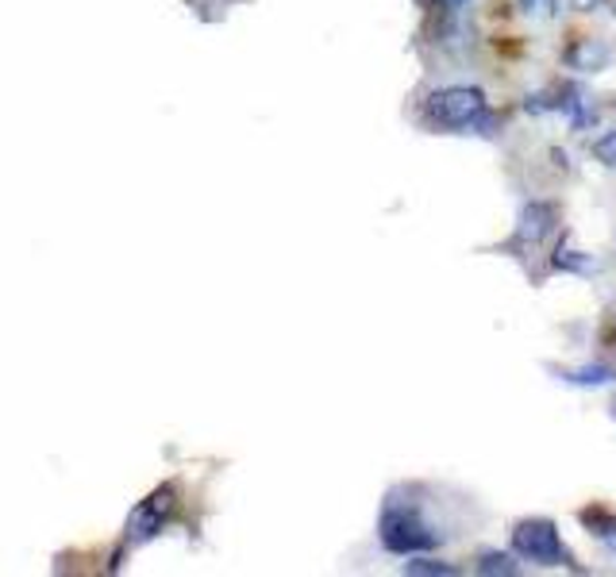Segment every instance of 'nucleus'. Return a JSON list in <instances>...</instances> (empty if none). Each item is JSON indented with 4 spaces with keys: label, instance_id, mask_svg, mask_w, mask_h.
Returning <instances> with one entry per match:
<instances>
[{
    "label": "nucleus",
    "instance_id": "nucleus-13",
    "mask_svg": "<svg viewBox=\"0 0 616 577\" xmlns=\"http://www.w3.org/2000/svg\"><path fill=\"white\" fill-rule=\"evenodd\" d=\"M443 8H459V4H466V0H440Z\"/></svg>",
    "mask_w": 616,
    "mask_h": 577
},
{
    "label": "nucleus",
    "instance_id": "nucleus-7",
    "mask_svg": "<svg viewBox=\"0 0 616 577\" xmlns=\"http://www.w3.org/2000/svg\"><path fill=\"white\" fill-rule=\"evenodd\" d=\"M563 381H571V385L597 389V385H609V381H616V370H613V365H578V370H566Z\"/></svg>",
    "mask_w": 616,
    "mask_h": 577
},
{
    "label": "nucleus",
    "instance_id": "nucleus-12",
    "mask_svg": "<svg viewBox=\"0 0 616 577\" xmlns=\"http://www.w3.org/2000/svg\"><path fill=\"white\" fill-rule=\"evenodd\" d=\"M524 16H555L558 0H521Z\"/></svg>",
    "mask_w": 616,
    "mask_h": 577
},
{
    "label": "nucleus",
    "instance_id": "nucleus-1",
    "mask_svg": "<svg viewBox=\"0 0 616 577\" xmlns=\"http://www.w3.org/2000/svg\"><path fill=\"white\" fill-rule=\"evenodd\" d=\"M382 543L393 555H424L443 543V532L435 524H428L420 516L417 505H401V501H389L382 516Z\"/></svg>",
    "mask_w": 616,
    "mask_h": 577
},
{
    "label": "nucleus",
    "instance_id": "nucleus-3",
    "mask_svg": "<svg viewBox=\"0 0 616 577\" xmlns=\"http://www.w3.org/2000/svg\"><path fill=\"white\" fill-rule=\"evenodd\" d=\"M509 543H513V555H521L524 563L536 566H571V550L558 539V527L551 519H521L509 532Z\"/></svg>",
    "mask_w": 616,
    "mask_h": 577
},
{
    "label": "nucleus",
    "instance_id": "nucleus-2",
    "mask_svg": "<svg viewBox=\"0 0 616 577\" xmlns=\"http://www.w3.org/2000/svg\"><path fill=\"white\" fill-rule=\"evenodd\" d=\"M490 101L478 85H448L428 93L424 101V120L443 132H455V127H474L478 116H485Z\"/></svg>",
    "mask_w": 616,
    "mask_h": 577
},
{
    "label": "nucleus",
    "instance_id": "nucleus-5",
    "mask_svg": "<svg viewBox=\"0 0 616 577\" xmlns=\"http://www.w3.org/2000/svg\"><path fill=\"white\" fill-rule=\"evenodd\" d=\"M566 62H571L574 70L594 73V70H602L605 62H609V51H605L602 43H594V39H582V43H574V47H571V54H566Z\"/></svg>",
    "mask_w": 616,
    "mask_h": 577
},
{
    "label": "nucleus",
    "instance_id": "nucleus-4",
    "mask_svg": "<svg viewBox=\"0 0 616 577\" xmlns=\"http://www.w3.org/2000/svg\"><path fill=\"white\" fill-rule=\"evenodd\" d=\"M555 224H558V205H551V200H532V205H524L513 235H516V243H543L555 231Z\"/></svg>",
    "mask_w": 616,
    "mask_h": 577
},
{
    "label": "nucleus",
    "instance_id": "nucleus-10",
    "mask_svg": "<svg viewBox=\"0 0 616 577\" xmlns=\"http://www.w3.org/2000/svg\"><path fill=\"white\" fill-rule=\"evenodd\" d=\"M597 516H602V519H597V524H594V519H589V516H586L589 532H594V535H597V539H602V543H605V547H609V550H613V555H616V516H609V512H597Z\"/></svg>",
    "mask_w": 616,
    "mask_h": 577
},
{
    "label": "nucleus",
    "instance_id": "nucleus-11",
    "mask_svg": "<svg viewBox=\"0 0 616 577\" xmlns=\"http://www.w3.org/2000/svg\"><path fill=\"white\" fill-rule=\"evenodd\" d=\"M594 158L602 162V166H613L616 169V127L609 135H602V140L594 143Z\"/></svg>",
    "mask_w": 616,
    "mask_h": 577
},
{
    "label": "nucleus",
    "instance_id": "nucleus-6",
    "mask_svg": "<svg viewBox=\"0 0 616 577\" xmlns=\"http://www.w3.org/2000/svg\"><path fill=\"white\" fill-rule=\"evenodd\" d=\"M474 570L485 577H513V574H521V563H516L513 555H501V550H482Z\"/></svg>",
    "mask_w": 616,
    "mask_h": 577
},
{
    "label": "nucleus",
    "instance_id": "nucleus-8",
    "mask_svg": "<svg viewBox=\"0 0 616 577\" xmlns=\"http://www.w3.org/2000/svg\"><path fill=\"white\" fill-rule=\"evenodd\" d=\"M551 266H555V270H574V274H594V270H597L594 258H586V255H582V250H571V247H566V243L555 250V258H551Z\"/></svg>",
    "mask_w": 616,
    "mask_h": 577
},
{
    "label": "nucleus",
    "instance_id": "nucleus-9",
    "mask_svg": "<svg viewBox=\"0 0 616 577\" xmlns=\"http://www.w3.org/2000/svg\"><path fill=\"white\" fill-rule=\"evenodd\" d=\"M404 574H428V577H455L459 566L440 563V558H424V555H412V563H404Z\"/></svg>",
    "mask_w": 616,
    "mask_h": 577
}]
</instances>
